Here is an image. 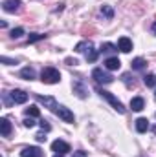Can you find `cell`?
Here are the masks:
<instances>
[{"mask_svg":"<svg viewBox=\"0 0 156 157\" xmlns=\"http://www.w3.org/2000/svg\"><path fill=\"white\" fill-rule=\"evenodd\" d=\"M22 35H24V29L22 28H17V29L11 31V39H20Z\"/></svg>","mask_w":156,"mask_h":157,"instance_id":"cell-24","label":"cell"},{"mask_svg":"<svg viewBox=\"0 0 156 157\" xmlns=\"http://www.w3.org/2000/svg\"><path fill=\"white\" fill-rule=\"evenodd\" d=\"M20 77L26 78V80H33V78H35V70H33V68H24V70L20 71Z\"/></svg>","mask_w":156,"mask_h":157,"instance_id":"cell-16","label":"cell"},{"mask_svg":"<svg viewBox=\"0 0 156 157\" xmlns=\"http://www.w3.org/2000/svg\"><path fill=\"white\" fill-rule=\"evenodd\" d=\"M153 33H154V35H156V22H154V24H153Z\"/></svg>","mask_w":156,"mask_h":157,"instance_id":"cell-31","label":"cell"},{"mask_svg":"<svg viewBox=\"0 0 156 157\" xmlns=\"http://www.w3.org/2000/svg\"><path fill=\"white\" fill-rule=\"evenodd\" d=\"M57 115L63 119L64 122H74V113L66 108V106H61L59 104V110H57Z\"/></svg>","mask_w":156,"mask_h":157,"instance_id":"cell-10","label":"cell"},{"mask_svg":"<svg viewBox=\"0 0 156 157\" xmlns=\"http://www.w3.org/2000/svg\"><path fill=\"white\" fill-rule=\"evenodd\" d=\"M26 115H28V117H39L40 112H39L37 106H30V108H26Z\"/></svg>","mask_w":156,"mask_h":157,"instance_id":"cell-20","label":"cell"},{"mask_svg":"<svg viewBox=\"0 0 156 157\" xmlns=\"http://www.w3.org/2000/svg\"><path fill=\"white\" fill-rule=\"evenodd\" d=\"M143 106H145V102H143V99H142V97H134V99L130 101V108H132L134 112H142V110H143Z\"/></svg>","mask_w":156,"mask_h":157,"instance_id":"cell-14","label":"cell"},{"mask_svg":"<svg viewBox=\"0 0 156 157\" xmlns=\"http://www.w3.org/2000/svg\"><path fill=\"white\" fill-rule=\"evenodd\" d=\"M66 62H68V64H77V60H76V59H66Z\"/></svg>","mask_w":156,"mask_h":157,"instance_id":"cell-30","label":"cell"},{"mask_svg":"<svg viewBox=\"0 0 156 157\" xmlns=\"http://www.w3.org/2000/svg\"><path fill=\"white\" fill-rule=\"evenodd\" d=\"M145 66H147V62H145L143 59H140V57L132 60V68H134V70H138V71H142V70H145Z\"/></svg>","mask_w":156,"mask_h":157,"instance_id":"cell-17","label":"cell"},{"mask_svg":"<svg viewBox=\"0 0 156 157\" xmlns=\"http://www.w3.org/2000/svg\"><path fill=\"white\" fill-rule=\"evenodd\" d=\"M40 128H42V132H50V130H51V126H50L46 121H40Z\"/></svg>","mask_w":156,"mask_h":157,"instance_id":"cell-26","label":"cell"},{"mask_svg":"<svg viewBox=\"0 0 156 157\" xmlns=\"http://www.w3.org/2000/svg\"><path fill=\"white\" fill-rule=\"evenodd\" d=\"M105 68L107 70H110V71H116L121 68V62H119V59L117 57H110V59H107L105 60Z\"/></svg>","mask_w":156,"mask_h":157,"instance_id":"cell-13","label":"cell"},{"mask_svg":"<svg viewBox=\"0 0 156 157\" xmlns=\"http://www.w3.org/2000/svg\"><path fill=\"white\" fill-rule=\"evenodd\" d=\"M117 49L123 51V53H129L132 49V40L127 39V37H121V39L117 40Z\"/></svg>","mask_w":156,"mask_h":157,"instance_id":"cell-11","label":"cell"},{"mask_svg":"<svg viewBox=\"0 0 156 157\" xmlns=\"http://www.w3.org/2000/svg\"><path fill=\"white\" fill-rule=\"evenodd\" d=\"M51 150H53L55 154L64 155L66 152H70V144H68V143H64V141H61V139H57V141H53V143H51Z\"/></svg>","mask_w":156,"mask_h":157,"instance_id":"cell-5","label":"cell"},{"mask_svg":"<svg viewBox=\"0 0 156 157\" xmlns=\"http://www.w3.org/2000/svg\"><path fill=\"white\" fill-rule=\"evenodd\" d=\"M9 95H11L13 102H17V104H24V102L28 101V93H26V91H22V90H13Z\"/></svg>","mask_w":156,"mask_h":157,"instance_id":"cell-8","label":"cell"},{"mask_svg":"<svg viewBox=\"0 0 156 157\" xmlns=\"http://www.w3.org/2000/svg\"><path fill=\"white\" fill-rule=\"evenodd\" d=\"M0 133H2V137H9L11 135V122L6 117L0 119Z\"/></svg>","mask_w":156,"mask_h":157,"instance_id":"cell-12","label":"cell"},{"mask_svg":"<svg viewBox=\"0 0 156 157\" xmlns=\"http://www.w3.org/2000/svg\"><path fill=\"white\" fill-rule=\"evenodd\" d=\"M72 157H86V154H84V152H76Z\"/></svg>","mask_w":156,"mask_h":157,"instance_id":"cell-29","label":"cell"},{"mask_svg":"<svg viewBox=\"0 0 156 157\" xmlns=\"http://www.w3.org/2000/svg\"><path fill=\"white\" fill-rule=\"evenodd\" d=\"M92 77H94L96 82H99V84H110V82L114 80L112 75H109V73H107V71H103L101 68H96V70L92 71Z\"/></svg>","mask_w":156,"mask_h":157,"instance_id":"cell-4","label":"cell"},{"mask_svg":"<svg viewBox=\"0 0 156 157\" xmlns=\"http://www.w3.org/2000/svg\"><path fill=\"white\" fill-rule=\"evenodd\" d=\"M0 60H2L4 64H7V66H9V64H17V60H11V59H7V57H2Z\"/></svg>","mask_w":156,"mask_h":157,"instance_id":"cell-28","label":"cell"},{"mask_svg":"<svg viewBox=\"0 0 156 157\" xmlns=\"http://www.w3.org/2000/svg\"><path fill=\"white\" fill-rule=\"evenodd\" d=\"M53 157H63V155H61V154H55V155H53Z\"/></svg>","mask_w":156,"mask_h":157,"instance_id":"cell-32","label":"cell"},{"mask_svg":"<svg viewBox=\"0 0 156 157\" xmlns=\"http://www.w3.org/2000/svg\"><path fill=\"white\" fill-rule=\"evenodd\" d=\"M2 7H4V11H7V13H15V11L20 9V0H4Z\"/></svg>","mask_w":156,"mask_h":157,"instance_id":"cell-9","label":"cell"},{"mask_svg":"<svg viewBox=\"0 0 156 157\" xmlns=\"http://www.w3.org/2000/svg\"><path fill=\"white\" fill-rule=\"evenodd\" d=\"M74 91L77 93L81 99H84V97H86V90L81 86V82H76V84H74Z\"/></svg>","mask_w":156,"mask_h":157,"instance_id":"cell-19","label":"cell"},{"mask_svg":"<svg viewBox=\"0 0 156 157\" xmlns=\"http://www.w3.org/2000/svg\"><path fill=\"white\" fill-rule=\"evenodd\" d=\"M76 51H77V53H84L88 62H94V60L97 59V51L94 49L92 40H83V42H79L77 46H76Z\"/></svg>","mask_w":156,"mask_h":157,"instance_id":"cell-1","label":"cell"},{"mask_svg":"<svg viewBox=\"0 0 156 157\" xmlns=\"http://www.w3.org/2000/svg\"><path fill=\"white\" fill-rule=\"evenodd\" d=\"M101 13H103V15H105L107 18H112V17H114V9H112L110 6H107V4H105V6L101 7Z\"/></svg>","mask_w":156,"mask_h":157,"instance_id":"cell-21","label":"cell"},{"mask_svg":"<svg viewBox=\"0 0 156 157\" xmlns=\"http://www.w3.org/2000/svg\"><path fill=\"white\" fill-rule=\"evenodd\" d=\"M97 93H99L103 99H107V101H109V102L114 106V110H116L117 113H125V106H123V104L117 101V99L112 95V93H110V91H107V90H97Z\"/></svg>","mask_w":156,"mask_h":157,"instance_id":"cell-3","label":"cell"},{"mask_svg":"<svg viewBox=\"0 0 156 157\" xmlns=\"http://www.w3.org/2000/svg\"><path fill=\"white\" fill-rule=\"evenodd\" d=\"M40 80L44 84H57L61 80V73L55 68H44L42 73H40Z\"/></svg>","mask_w":156,"mask_h":157,"instance_id":"cell-2","label":"cell"},{"mask_svg":"<svg viewBox=\"0 0 156 157\" xmlns=\"http://www.w3.org/2000/svg\"><path fill=\"white\" fill-rule=\"evenodd\" d=\"M22 157H44V152L37 148V146H26L22 152H20Z\"/></svg>","mask_w":156,"mask_h":157,"instance_id":"cell-7","label":"cell"},{"mask_svg":"<svg viewBox=\"0 0 156 157\" xmlns=\"http://www.w3.org/2000/svg\"><path fill=\"white\" fill-rule=\"evenodd\" d=\"M46 39V35H40V33H31L30 37H28V42L31 44V42H37V40H42Z\"/></svg>","mask_w":156,"mask_h":157,"instance_id":"cell-23","label":"cell"},{"mask_svg":"<svg viewBox=\"0 0 156 157\" xmlns=\"http://www.w3.org/2000/svg\"><path fill=\"white\" fill-rule=\"evenodd\" d=\"M35 139H37L39 143H44V141H46V133H44V132H40V133L35 135Z\"/></svg>","mask_w":156,"mask_h":157,"instance_id":"cell-27","label":"cell"},{"mask_svg":"<svg viewBox=\"0 0 156 157\" xmlns=\"http://www.w3.org/2000/svg\"><path fill=\"white\" fill-rule=\"evenodd\" d=\"M37 101L39 102H42L44 106H48L53 113H57V110H59V104L55 102V99L53 97H42V95H37Z\"/></svg>","mask_w":156,"mask_h":157,"instance_id":"cell-6","label":"cell"},{"mask_svg":"<svg viewBox=\"0 0 156 157\" xmlns=\"http://www.w3.org/2000/svg\"><path fill=\"white\" fill-rule=\"evenodd\" d=\"M143 82H145V86H149V88L156 86V75H154V73H149V75H145V77H143Z\"/></svg>","mask_w":156,"mask_h":157,"instance_id":"cell-18","label":"cell"},{"mask_svg":"<svg viewBox=\"0 0 156 157\" xmlns=\"http://www.w3.org/2000/svg\"><path fill=\"white\" fill-rule=\"evenodd\" d=\"M114 51H116V46L110 44V42H107V44L101 46V53H114Z\"/></svg>","mask_w":156,"mask_h":157,"instance_id":"cell-22","label":"cell"},{"mask_svg":"<svg viewBox=\"0 0 156 157\" xmlns=\"http://www.w3.org/2000/svg\"><path fill=\"white\" fill-rule=\"evenodd\" d=\"M24 126H26V128H33V126H35V121H33L31 117L24 119Z\"/></svg>","mask_w":156,"mask_h":157,"instance_id":"cell-25","label":"cell"},{"mask_svg":"<svg viewBox=\"0 0 156 157\" xmlns=\"http://www.w3.org/2000/svg\"><path fill=\"white\" fill-rule=\"evenodd\" d=\"M136 130L140 132V133H143V132H147L149 130V121L143 117H140L138 121H136Z\"/></svg>","mask_w":156,"mask_h":157,"instance_id":"cell-15","label":"cell"}]
</instances>
